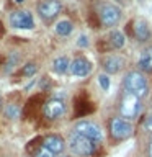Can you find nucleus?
<instances>
[{"label": "nucleus", "mask_w": 152, "mask_h": 157, "mask_svg": "<svg viewBox=\"0 0 152 157\" xmlns=\"http://www.w3.org/2000/svg\"><path fill=\"white\" fill-rule=\"evenodd\" d=\"M34 72H36V64H33V62H28L21 69V74L25 77H31V75H34Z\"/></svg>", "instance_id": "obj_19"}, {"label": "nucleus", "mask_w": 152, "mask_h": 157, "mask_svg": "<svg viewBox=\"0 0 152 157\" xmlns=\"http://www.w3.org/2000/svg\"><path fill=\"white\" fill-rule=\"evenodd\" d=\"M98 83H100V87L106 92L108 88H110V77H108L106 74H100V75H98Z\"/></svg>", "instance_id": "obj_21"}, {"label": "nucleus", "mask_w": 152, "mask_h": 157, "mask_svg": "<svg viewBox=\"0 0 152 157\" xmlns=\"http://www.w3.org/2000/svg\"><path fill=\"white\" fill-rule=\"evenodd\" d=\"M147 155L152 157V139L149 141V147H147Z\"/></svg>", "instance_id": "obj_24"}, {"label": "nucleus", "mask_w": 152, "mask_h": 157, "mask_svg": "<svg viewBox=\"0 0 152 157\" xmlns=\"http://www.w3.org/2000/svg\"><path fill=\"white\" fill-rule=\"evenodd\" d=\"M70 31H72V23L69 21V20H61V21H57L56 33L59 36H67V34H70Z\"/></svg>", "instance_id": "obj_17"}, {"label": "nucleus", "mask_w": 152, "mask_h": 157, "mask_svg": "<svg viewBox=\"0 0 152 157\" xmlns=\"http://www.w3.org/2000/svg\"><path fill=\"white\" fill-rule=\"evenodd\" d=\"M92 62L85 57H75L74 61L70 62V74L75 77H87L88 74L92 72Z\"/></svg>", "instance_id": "obj_10"}, {"label": "nucleus", "mask_w": 152, "mask_h": 157, "mask_svg": "<svg viewBox=\"0 0 152 157\" xmlns=\"http://www.w3.org/2000/svg\"><path fill=\"white\" fill-rule=\"evenodd\" d=\"M61 8H62V5L59 0H43V2L38 5V13L43 20L51 21L52 18H56L59 15Z\"/></svg>", "instance_id": "obj_7"}, {"label": "nucleus", "mask_w": 152, "mask_h": 157, "mask_svg": "<svg viewBox=\"0 0 152 157\" xmlns=\"http://www.w3.org/2000/svg\"><path fill=\"white\" fill-rule=\"evenodd\" d=\"M134 36L139 41H147L150 38V29L144 20H136L134 21Z\"/></svg>", "instance_id": "obj_14"}, {"label": "nucleus", "mask_w": 152, "mask_h": 157, "mask_svg": "<svg viewBox=\"0 0 152 157\" xmlns=\"http://www.w3.org/2000/svg\"><path fill=\"white\" fill-rule=\"evenodd\" d=\"M25 2V0H17V3H23Z\"/></svg>", "instance_id": "obj_25"}, {"label": "nucleus", "mask_w": 152, "mask_h": 157, "mask_svg": "<svg viewBox=\"0 0 152 157\" xmlns=\"http://www.w3.org/2000/svg\"><path fill=\"white\" fill-rule=\"evenodd\" d=\"M101 64H103V69H105L108 74H116V72L121 71L123 66H124V59L113 54V56H106L101 61Z\"/></svg>", "instance_id": "obj_12"}, {"label": "nucleus", "mask_w": 152, "mask_h": 157, "mask_svg": "<svg viewBox=\"0 0 152 157\" xmlns=\"http://www.w3.org/2000/svg\"><path fill=\"white\" fill-rule=\"evenodd\" d=\"M144 128H146V129H149V131H152V113L146 116V120H144Z\"/></svg>", "instance_id": "obj_22"}, {"label": "nucleus", "mask_w": 152, "mask_h": 157, "mask_svg": "<svg viewBox=\"0 0 152 157\" xmlns=\"http://www.w3.org/2000/svg\"><path fill=\"white\" fill-rule=\"evenodd\" d=\"M124 88L127 93H132L137 98H144L149 93V87H147V80L141 72L132 71L129 74H126L124 77Z\"/></svg>", "instance_id": "obj_2"}, {"label": "nucleus", "mask_w": 152, "mask_h": 157, "mask_svg": "<svg viewBox=\"0 0 152 157\" xmlns=\"http://www.w3.org/2000/svg\"><path fill=\"white\" fill-rule=\"evenodd\" d=\"M64 111H66V105H64V101L59 100V98L48 100L43 106V113L48 120H57L59 116L64 115Z\"/></svg>", "instance_id": "obj_9"}, {"label": "nucleus", "mask_w": 152, "mask_h": 157, "mask_svg": "<svg viewBox=\"0 0 152 157\" xmlns=\"http://www.w3.org/2000/svg\"><path fill=\"white\" fill-rule=\"evenodd\" d=\"M74 132H78V134L92 139L93 142H98V141L103 139L101 128L98 124H95V123H92V121H78L77 124L74 126Z\"/></svg>", "instance_id": "obj_5"}, {"label": "nucleus", "mask_w": 152, "mask_h": 157, "mask_svg": "<svg viewBox=\"0 0 152 157\" xmlns=\"http://www.w3.org/2000/svg\"><path fill=\"white\" fill-rule=\"evenodd\" d=\"M120 111L123 118H126V120H132V118H136L139 115L141 111V98H137L136 95H132V93H124L121 98V106H120Z\"/></svg>", "instance_id": "obj_3"}, {"label": "nucleus", "mask_w": 152, "mask_h": 157, "mask_svg": "<svg viewBox=\"0 0 152 157\" xmlns=\"http://www.w3.org/2000/svg\"><path fill=\"white\" fill-rule=\"evenodd\" d=\"M108 41H110V46L113 48V49H120V48H123L124 46V34H123L121 31H111L110 33V36H108Z\"/></svg>", "instance_id": "obj_16"}, {"label": "nucleus", "mask_w": 152, "mask_h": 157, "mask_svg": "<svg viewBox=\"0 0 152 157\" xmlns=\"http://www.w3.org/2000/svg\"><path fill=\"white\" fill-rule=\"evenodd\" d=\"M52 69L56 74H66L69 69H70V61L66 57V56H61V57H56L52 62Z\"/></svg>", "instance_id": "obj_15"}, {"label": "nucleus", "mask_w": 152, "mask_h": 157, "mask_svg": "<svg viewBox=\"0 0 152 157\" xmlns=\"http://www.w3.org/2000/svg\"><path fill=\"white\" fill-rule=\"evenodd\" d=\"M62 157H69V155H62Z\"/></svg>", "instance_id": "obj_26"}, {"label": "nucleus", "mask_w": 152, "mask_h": 157, "mask_svg": "<svg viewBox=\"0 0 152 157\" xmlns=\"http://www.w3.org/2000/svg\"><path fill=\"white\" fill-rule=\"evenodd\" d=\"M33 157H54V154H52L51 151H48L46 147H44V146L41 144V146H39L36 151H34Z\"/></svg>", "instance_id": "obj_18"}, {"label": "nucleus", "mask_w": 152, "mask_h": 157, "mask_svg": "<svg viewBox=\"0 0 152 157\" xmlns=\"http://www.w3.org/2000/svg\"><path fill=\"white\" fill-rule=\"evenodd\" d=\"M10 25L17 29H31L34 26L31 13L26 10H17L10 15Z\"/></svg>", "instance_id": "obj_8"}, {"label": "nucleus", "mask_w": 152, "mask_h": 157, "mask_svg": "<svg viewBox=\"0 0 152 157\" xmlns=\"http://www.w3.org/2000/svg\"><path fill=\"white\" fill-rule=\"evenodd\" d=\"M98 18L105 26H115L121 20V8L115 3H103L98 8Z\"/></svg>", "instance_id": "obj_4"}, {"label": "nucleus", "mask_w": 152, "mask_h": 157, "mask_svg": "<svg viewBox=\"0 0 152 157\" xmlns=\"http://www.w3.org/2000/svg\"><path fill=\"white\" fill-rule=\"evenodd\" d=\"M70 151L74 152L75 155H80V157H90L95 154L97 151V142H93L92 139L88 137L78 134V132H72L69 136V141H67Z\"/></svg>", "instance_id": "obj_1"}, {"label": "nucleus", "mask_w": 152, "mask_h": 157, "mask_svg": "<svg viewBox=\"0 0 152 157\" xmlns=\"http://www.w3.org/2000/svg\"><path fill=\"white\" fill-rule=\"evenodd\" d=\"M110 132L115 139H127L132 134V124L124 118H113L110 121Z\"/></svg>", "instance_id": "obj_6"}, {"label": "nucleus", "mask_w": 152, "mask_h": 157, "mask_svg": "<svg viewBox=\"0 0 152 157\" xmlns=\"http://www.w3.org/2000/svg\"><path fill=\"white\" fill-rule=\"evenodd\" d=\"M5 116L10 118V120H15L18 116V108L15 105H7L5 106Z\"/></svg>", "instance_id": "obj_20"}, {"label": "nucleus", "mask_w": 152, "mask_h": 157, "mask_svg": "<svg viewBox=\"0 0 152 157\" xmlns=\"http://www.w3.org/2000/svg\"><path fill=\"white\" fill-rule=\"evenodd\" d=\"M137 66L144 72H152V48L142 49L137 57Z\"/></svg>", "instance_id": "obj_13"}, {"label": "nucleus", "mask_w": 152, "mask_h": 157, "mask_svg": "<svg viewBox=\"0 0 152 157\" xmlns=\"http://www.w3.org/2000/svg\"><path fill=\"white\" fill-rule=\"evenodd\" d=\"M43 146L46 147L48 151H51L54 155H57V154H62L64 149H66V141L57 134H49V136L44 137Z\"/></svg>", "instance_id": "obj_11"}, {"label": "nucleus", "mask_w": 152, "mask_h": 157, "mask_svg": "<svg viewBox=\"0 0 152 157\" xmlns=\"http://www.w3.org/2000/svg\"><path fill=\"white\" fill-rule=\"evenodd\" d=\"M77 43H78V46H88V38L87 36H80Z\"/></svg>", "instance_id": "obj_23"}]
</instances>
